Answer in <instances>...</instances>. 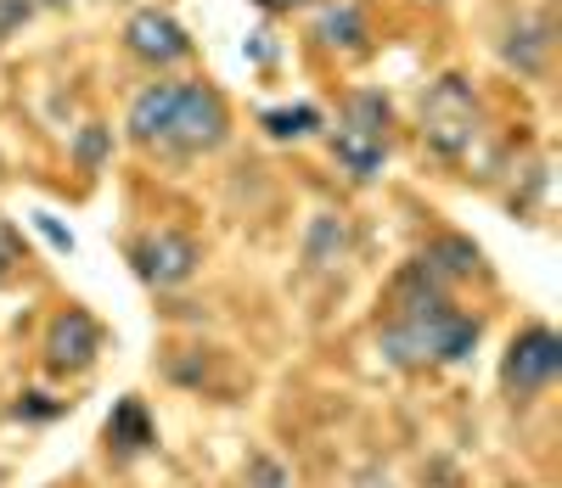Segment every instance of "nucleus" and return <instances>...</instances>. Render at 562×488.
<instances>
[{
	"instance_id": "nucleus-1",
	"label": "nucleus",
	"mask_w": 562,
	"mask_h": 488,
	"mask_svg": "<svg viewBox=\"0 0 562 488\" xmlns=\"http://www.w3.org/2000/svg\"><path fill=\"white\" fill-rule=\"evenodd\" d=\"M479 337H484V320L456 304L450 281H439L422 259L394 270L389 298H383V320H378V349L394 371L461 365L479 349Z\"/></svg>"
},
{
	"instance_id": "nucleus-2",
	"label": "nucleus",
	"mask_w": 562,
	"mask_h": 488,
	"mask_svg": "<svg viewBox=\"0 0 562 488\" xmlns=\"http://www.w3.org/2000/svg\"><path fill=\"white\" fill-rule=\"evenodd\" d=\"M479 140H484V107H479L473 84L461 73H445L422 95V146L439 163H473Z\"/></svg>"
},
{
	"instance_id": "nucleus-3",
	"label": "nucleus",
	"mask_w": 562,
	"mask_h": 488,
	"mask_svg": "<svg viewBox=\"0 0 562 488\" xmlns=\"http://www.w3.org/2000/svg\"><path fill=\"white\" fill-rule=\"evenodd\" d=\"M225 135H231V107H225V95H220L214 84H175L153 152L203 158V152H214Z\"/></svg>"
},
{
	"instance_id": "nucleus-4",
	"label": "nucleus",
	"mask_w": 562,
	"mask_h": 488,
	"mask_svg": "<svg viewBox=\"0 0 562 488\" xmlns=\"http://www.w3.org/2000/svg\"><path fill=\"white\" fill-rule=\"evenodd\" d=\"M333 158L360 185L383 174V163H389V102L378 90H355L344 102L338 129H333Z\"/></svg>"
},
{
	"instance_id": "nucleus-5",
	"label": "nucleus",
	"mask_w": 562,
	"mask_h": 488,
	"mask_svg": "<svg viewBox=\"0 0 562 488\" xmlns=\"http://www.w3.org/2000/svg\"><path fill=\"white\" fill-rule=\"evenodd\" d=\"M562 376V337L546 320H529L512 331V343L501 354V394L512 405H535L546 399Z\"/></svg>"
},
{
	"instance_id": "nucleus-6",
	"label": "nucleus",
	"mask_w": 562,
	"mask_h": 488,
	"mask_svg": "<svg viewBox=\"0 0 562 488\" xmlns=\"http://www.w3.org/2000/svg\"><path fill=\"white\" fill-rule=\"evenodd\" d=\"M124 259L153 292H175V286H186L203 270V248L186 230H140L124 248Z\"/></svg>"
},
{
	"instance_id": "nucleus-7",
	"label": "nucleus",
	"mask_w": 562,
	"mask_h": 488,
	"mask_svg": "<svg viewBox=\"0 0 562 488\" xmlns=\"http://www.w3.org/2000/svg\"><path fill=\"white\" fill-rule=\"evenodd\" d=\"M102 349H108L102 320L90 315V309H79V304L57 309V315H52V326H45V343H40L45 371H52V376H85L90 365L102 360Z\"/></svg>"
},
{
	"instance_id": "nucleus-8",
	"label": "nucleus",
	"mask_w": 562,
	"mask_h": 488,
	"mask_svg": "<svg viewBox=\"0 0 562 488\" xmlns=\"http://www.w3.org/2000/svg\"><path fill=\"white\" fill-rule=\"evenodd\" d=\"M124 45H130V57L153 63V68H169V63L192 57V34H186L169 12H158V7H140V12L124 23Z\"/></svg>"
},
{
	"instance_id": "nucleus-9",
	"label": "nucleus",
	"mask_w": 562,
	"mask_h": 488,
	"mask_svg": "<svg viewBox=\"0 0 562 488\" xmlns=\"http://www.w3.org/2000/svg\"><path fill=\"white\" fill-rule=\"evenodd\" d=\"M102 438H108V455H113V461H140L147 450H158V421H153L147 399L124 394V399L113 405V416H108Z\"/></svg>"
},
{
	"instance_id": "nucleus-10",
	"label": "nucleus",
	"mask_w": 562,
	"mask_h": 488,
	"mask_svg": "<svg viewBox=\"0 0 562 488\" xmlns=\"http://www.w3.org/2000/svg\"><path fill=\"white\" fill-rule=\"evenodd\" d=\"M422 264H428L439 281H467V275L484 270V253H479V241H467V236H434Z\"/></svg>"
},
{
	"instance_id": "nucleus-11",
	"label": "nucleus",
	"mask_w": 562,
	"mask_h": 488,
	"mask_svg": "<svg viewBox=\"0 0 562 488\" xmlns=\"http://www.w3.org/2000/svg\"><path fill=\"white\" fill-rule=\"evenodd\" d=\"M349 259V219L344 214H321L304 236V264L310 270H338Z\"/></svg>"
},
{
	"instance_id": "nucleus-12",
	"label": "nucleus",
	"mask_w": 562,
	"mask_h": 488,
	"mask_svg": "<svg viewBox=\"0 0 562 488\" xmlns=\"http://www.w3.org/2000/svg\"><path fill=\"white\" fill-rule=\"evenodd\" d=\"M315 39L333 45V52H360V45H366V23H360V12L344 0V7H326V12H321Z\"/></svg>"
},
{
	"instance_id": "nucleus-13",
	"label": "nucleus",
	"mask_w": 562,
	"mask_h": 488,
	"mask_svg": "<svg viewBox=\"0 0 562 488\" xmlns=\"http://www.w3.org/2000/svg\"><path fill=\"white\" fill-rule=\"evenodd\" d=\"M259 124H265V129H270L276 140H299V135H310V129H321V113L299 102V107H270V113H265Z\"/></svg>"
},
{
	"instance_id": "nucleus-14",
	"label": "nucleus",
	"mask_w": 562,
	"mask_h": 488,
	"mask_svg": "<svg viewBox=\"0 0 562 488\" xmlns=\"http://www.w3.org/2000/svg\"><path fill=\"white\" fill-rule=\"evenodd\" d=\"M506 57L518 63L524 73H540V63H546V23H529L524 29V45H506Z\"/></svg>"
},
{
	"instance_id": "nucleus-15",
	"label": "nucleus",
	"mask_w": 562,
	"mask_h": 488,
	"mask_svg": "<svg viewBox=\"0 0 562 488\" xmlns=\"http://www.w3.org/2000/svg\"><path fill=\"white\" fill-rule=\"evenodd\" d=\"M108 146H113V129H108V124H85V135H79V146H74L79 169H102Z\"/></svg>"
},
{
	"instance_id": "nucleus-16",
	"label": "nucleus",
	"mask_w": 562,
	"mask_h": 488,
	"mask_svg": "<svg viewBox=\"0 0 562 488\" xmlns=\"http://www.w3.org/2000/svg\"><path fill=\"white\" fill-rule=\"evenodd\" d=\"M23 259H29V253H23V230H18L12 219H0V286L23 270Z\"/></svg>"
},
{
	"instance_id": "nucleus-17",
	"label": "nucleus",
	"mask_w": 562,
	"mask_h": 488,
	"mask_svg": "<svg viewBox=\"0 0 562 488\" xmlns=\"http://www.w3.org/2000/svg\"><path fill=\"white\" fill-rule=\"evenodd\" d=\"M63 410H68L63 399H45V394H23V405H18L12 416H18V421H57Z\"/></svg>"
},
{
	"instance_id": "nucleus-18",
	"label": "nucleus",
	"mask_w": 562,
	"mask_h": 488,
	"mask_svg": "<svg viewBox=\"0 0 562 488\" xmlns=\"http://www.w3.org/2000/svg\"><path fill=\"white\" fill-rule=\"evenodd\" d=\"M248 477H254V488H288V472H281L270 455H254L248 461Z\"/></svg>"
},
{
	"instance_id": "nucleus-19",
	"label": "nucleus",
	"mask_w": 562,
	"mask_h": 488,
	"mask_svg": "<svg viewBox=\"0 0 562 488\" xmlns=\"http://www.w3.org/2000/svg\"><path fill=\"white\" fill-rule=\"evenodd\" d=\"M29 18H34V7H29V0H0V39H7V34H18Z\"/></svg>"
},
{
	"instance_id": "nucleus-20",
	"label": "nucleus",
	"mask_w": 562,
	"mask_h": 488,
	"mask_svg": "<svg viewBox=\"0 0 562 488\" xmlns=\"http://www.w3.org/2000/svg\"><path fill=\"white\" fill-rule=\"evenodd\" d=\"M34 225H40V230H45V236H52V241H57V248H63V253H68V248H74V236H68V230H63V225H57V219H52V214H34Z\"/></svg>"
},
{
	"instance_id": "nucleus-21",
	"label": "nucleus",
	"mask_w": 562,
	"mask_h": 488,
	"mask_svg": "<svg viewBox=\"0 0 562 488\" xmlns=\"http://www.w3.org/2000/svg\"><path fill=\"white\" fill-rule=\"evenodd\" d=\"M254 7H265V12H293V7H304V0H254Z\"/></svg>"
},
{
	"instance_id": "nucleus-22",
	"label": "nucleus",
	"mask_w": 562,
	"mask_h": 488,
	"mask_svg": "<svg viewBox=\"0 0 562 488\" xmlns=\"http://www.w3.org/2000/svg\"><path fill=\"white\" fill-rule=\"evenodd\" d=\"M29 7L40 12V7H68V0H29Z\"/></svg>"
},
{
	"instance_id": "nucleus-23",
	"label": "nucleus",
	"mask_w": 562,
	"mask_h": 488,
	"mask_svg": "<svg viewBox=\"0 0 562 488\" xmlns=\"http://www.w3.org/2000/svg\"><path fill=\"white\" fill-rule=\"evenodd\" d=\"M501 488H512V483H501Z\"/></svg>"
}]
</instances>
